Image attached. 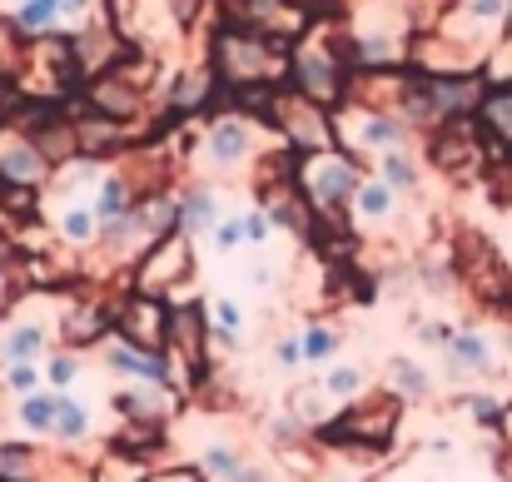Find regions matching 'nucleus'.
Listing matches in <instances>:
<instances>
[{
    "mask_svg": "<svg viewBox=\"0 0 512 482\" xmlns=\"http://www.w3.org/2000/svg\"><path fill=\"white\" fill-rule=\"evenodd\" d=\"M299 189H304V199L329 219V214H339L343 204H353V189H358V164L348 160V155H329V150H319V155H309V160L299 164Z\"/></svg>",
    "mask_w": 512,
    "mask_h": 482,
    "instance_id": "obj_1",
    "label": "nucleus"
},
{
    "mask_svg": "<svg viewBox=\"0 0 512 482\" xmlns=\"http://www.w3.org/2000/svg\"><path fill=\"white\" fill-rule=\"evenodd\" d=\"M45 328L40 323H15V328H5V338H0V368L5 363H40L45 358Z\"/></svg>",
    "mask_w": 512,
    "mask_h": 482,
    "instance_id": "obj_11",
    "label": "nucleus"
},
{
    "mask_svg": "<svg viewBox=\"0 0 512 482\" xmlns=\"http://www.w3.org/2000/svg\"><path fill=\"white\" fill-rule=\"evenodd\" d=\"M463 10H468V20H478V25H498L512 5L508 0H463Z\"/></svg>",
    "mask_w": 512,
    "mask_h": 482,
    "instance_id": "obj_28",
    "label": "nucleus"
},
{
    "mask_svg": "<svg viewBox=\"0 0 512 482\" xmlns=\"http://www.w3.org/2000/svg\"><path fill=\"white\" fill-rule=\"evenodd\" d=\"M15 20H20L25 30H55V25H60V0H20Z\"/></svg>",
    "mask_w": 512,
    "mask_h": 482,
    "instance_id": "obj_23",
    "label": "nucleus"
},
{
    "mask_svg": "<svg viewBox=\"0 0 512 482\" xmlns=\"http://www.w3.org/2000/svg\"><path fill=\"white\" fill-rule=\"evenodd\" d=\"M393 209H398V189L378 174V179H358V189H353V214L358 219H393Z\"/></svg>",
    "mask_w": 512,
    "mask_h": 482,
    "instance_id": "obj_13",
    "label": "nucleus"
},
{
    "mask_svg": "<svg viewBox=\"0 0 512 482\" xmlns=\"http://www.w3.org/2000/svg\"><path fill=\"white\" fill-rule=\"evenodd\" d=\"M105 363L115 373H130V378L150 383V388H174V358L165 348H145V343L120 338V343H110V358Z\"/></svg>",
    "mask_w": 512,
    "mask_h": 482,
    "instance_id": "obj_4",
    "label": "nucleus"
},
{
    "mask_svg": "<svg viewBox=\"0 0 512 482\" xmlns=\"http://www.w3.org/2000/svg\"><path fill=\"white\" fill-rule=\"evenodd\" d=\"M239 244H244V214H239V219H224V224L214 229V249H219V254H229V249H239Z\"/></svg>",
    "mask_w": 512,
    "mask_h": 482,
    "instance_id": "obj_30",
    "label": "nucleus"
},
{
    "mask_svg": "<svg viewBox=\"0 0 512 482\" xmlns=\"http://www.w3.org/2000/svg\"><path fill=\"white\" fill-rule=\"evenodd\" d=\"M299 85H304V95H309L314 105H334L343 90L339 70H334L329 60H319V55H304V60H299Z\"/></svg>",
    "mask_w": 512,
    "mask_h": 482,
    "instance_id": "obj_12",
    "label": "nucleus"
},
{
    "mask_svg": "<svg viewBox=\"0 0 512 482\" xmlns=\"http://www.w3.org/2000/svg\"><path fill=\"white\" fill-rule=\"evenodd\" d=\"M30 468H35V448H25V443H0V478L25 482Z\"/></svg>",
    "mask_w": 512,
    "mask_h": 482,
    "instance_id": "obj_22",
    "label": "nucleus"
},
{
    "mask_svg": "<svg viewBox=\"0 0 512 482\" xmlns=\"http://www.w3.org/2000/svg\"><path fill=\"white\" fill-rule=\"evenodd\" d=\"M269 438L274 443H299V418H274L269 423Z\"/></svg>",
    "mask_w": 512,
    "mask_h": 482,
    "instance_id": "obj_33",
    "label": "nucleus"
},
{
    "mask_svg": "<svg viewBox=\"0 0 512 482\" xmlns=\"http://www.w3.org/2000/svg\"><path fill=\"white\" fill-rule=\"evenodd\" d=\"M165 304L155 299V294H135V299H125V309H120V338H130V343H145V348H165Z\"/></svg>",
    "mask_w": 512,
    "mask_h": 482,
    "instance_id": "obj_6",
    "label": "nucleus"
},
{
    "mask_svg": "<svg viewBox=\"0 0 512 482\" xmlns=\"http://www.w3.org/2000/svg\"><path fill=\"white\" fill-rule=\"evenodd\" d=\"M443 358H448L453 378H493L498 373V348L478 328H453V338L443 343Z\"/></svg>",
    "mask_w": 512,
    "mask_h": 482,
    "instance_id": "obj_3",
    "label": "nucleus"
},
{
    "mask_svg": "<svg viewBox=\"0 0 512 482\" xmlns=\"http://www.w3.org/2000/svg\"><path fill=\"white\" fill-rule=\"evenodd\" d=\"M179 219H184V234H189V239L209 234V229L219 224V204H214V194H209V189H189V194H179Z\"/></svg>",
    "mask_w": 512,
    "mask_h": 482,
    "instance_id": "obj_14",
    "label": "nucleus"
},
{
    "mask_svg": "<svg viewBox=\"0 0 512 482\" xmlns=\"http://www.w3.org/2000/svg\"><path fill=\"white\" fill-rule=\"evenodd\" d=\"M388 383H393L398 398H428V393H433V378H428L413 358H393V363H388Z\"/></svg>",
    "mask_w": 512,
    "mask_h": 482,
    "instance_id": "obj_17",
    "label": "nucleus"
},
{
    "mask_svg": "<svg viewBox=\"0 0 512 482\" xmlns=\"http://www.w3.org/2000/svg\"><path fill=\"white\" fill-rule=\"evenodd\" d=\"M398 403H403L398 393H373V398H363V403H348V413L329 428V438H334V443H348V438H373V443H383V438H393Z\"/></svg>",
    "mask_w": 512,
    "mask_h": 482,
    "instance_id": "obj_2",
    "label": "nucleus"
},
{
    "mask_svg": "<svg viewBox=\"0 0 512 482\" xmlns=\"http://www.w3.org/2000/svg\"><path fill=\"white\" fill-rule=\"evenodd\" d=\"M229 482H269V478H264L259 468H244V463H239V468L229 473Z\"/></svg>",
    "mask_w": 512,
    "mask_h": 482,
    "instance_id": "obj_35",
    "label": "nucleus"
},
{
    "mask_svg": "<svg viewBox=\"0 0 512 482\" xmlns=\"http://www.w3.org/2000/svg\"><path fill=\"white\" fill-rule=\"evenodd\" d=\"M348 135H353V145H363V150H408V120L403 115H363L358 125H348Z\"/></svg>",
    "mask_w": 512,
    "mask_h": 482,
    "instance_id": "obj_8",
    "label": "nucleus"
},
{
    "mask_svg": "<svg viewBox=\"0 0 512 482\" xmlns=\"http://www.w3.org/2000/svg\"><path fill=\"white\" fill-rule=\"evenodd\" d=\"M503 408H508L503 393H463V413H468L478 428H498V423H503Z\"/></svg>",
    "mask_w": 512,
    "mask_h": 482,
    "instance_id": "obj_19",
    "label": "nucleus"
},
{
    "mask_svg": "<svg viewBox=\"0 0 512 482\" xmlns=\"http://www.w3.org/2000/svg\"><path fill=\"white\" fill-rule=\"evenodd\" d=\"M498 433L512 443V398H508V408H503V423H498Z\"/></svg>",
    "mask_w": 512,
    "mask_h": 482,
    "instance_id": "obj_36",
    "label": "nucleus"
},
{
    "mask_svg": "<svg viewBox=\"0 0 512 482\" xmlns=\"http://www.w3.org/2000/svg\"><path fill=\"white\" fill-rule=\"evenodd\" d=\"M274 363H279V368H299V363H304V338H284V343L274 348Z\"/></svg>",
    "mask_w": 512,
    "mask_h": 482,
    "instance_id": "obj_32",
    "label": "nucleus"
},
{
    "mask_svg": "<svg viewBox=\"0 0 512 482\" xmlns=\"http://www.w3.org/2000/svg\"><path fill=\"white\" fill-rule=\"evenodd\" d=\"M60 234H65V244H75V249L100 244V214H95V204H70V209L60 214Z\"/></svg>",
    "mask_w": 512,
    "mask_h": 482,
    "instance_id": "obj_15",
    "label": "nucleus"
},
{
    "mask_svg": "<svg viewBox=\"0 0 512 482\" xmlns=\"http://www.w3.org/2000/svg\"><path fill=\"white\" fill-rule=\"evenodd\" d=\"M478 130H483L498 150L512 155V85H498V90H488V95L478 100Z\"/></svg>",
    "mask_w": 512,
    "mask_h": 482,
    "instance_id": "obj_9",
    "label": "nucleus"
},
{
    "mask_svg": "<svg viewBox=\"0 0 512 482\" xmlns=\"http://www.w3.org/2000/svg\"><path fill=\"white\" fill-rule=\"evenodd\" d=\"M324 393L339 398V403H353V393H363V368H329L324 373Z\"/></svg>",
    "mask_w": 512,
    "mask_h": 482,
    "instance_id": "obj_24",
    "label": "nucleus"
},
{
    "mask_svg": "<svg viewBox=\"0 0 512 482\" xmlns=\"http://www.w3.org/2000/svg\"><path fill=\"white\" fill-rule=\"evenodd\" d=\"M85 428H90V413L70 398V393H60V418H55V438L60 443H80L85 438Z\"/></svg>",
    "mask_w": 512,
    "mask_h": 482,
    "instance_id": "obj_20",
    "label": "nucleus"
},
{
    "mask_svg": "<svg viewBox=\"0 0 512 482\" xmlns=\"http://www.w3.org/2000/svg\"><path fill=\"white\" fill-rule=\"evenodd\" d=\"M239 468V453L234 448H209L204 458H199V473L204 482H229V473Z\"/></svg>",
    "mask_w": 512,
    "mask_h": 482,
    "instance_id": "obj_25",
    "label": "nucleus"
},
{
    "mask_svg": "<svg viewBox=\"0 0 512 482\" xmlns=\"http://www.w3.org/2000/svg\"><path fill=\"white\" fill-rule=\"evenodd\" d=\"M0 373H5V388H10V393H35V388H40L35 363H5Z\"/></svg>",
    "mask_w": 512,
    "mask_h": 482,
    "instance_id": "obj_27",
    "label": "nucleus"
},
{
    "mask_svg": "<svg viewBox=\"0 0 512 482\" xmlns=\"http://www.w3.org/2000/svg\"><path fill=\"white\" fill-rule=\"evenodd\" d=\"M90 10V0H60V20H80Z\"/></svg>",
    "mask_w": 512,
    "mask_h": 482,
    "instance_id": "obj_34",
    "label": "nucleus"
},
{
    "mask_svg": "<svg viewBox=\"0 0 512 482\" xmlns=\"http://www.w3.org/2000/svg\"><path fill=\"white\" fill-rule=\"evenodd\" d=\"M0 174H5V184L35 189V184L50 179V160L40 155V145L25 130H5L0 135Z\"/></svg>",
    "mask_w": 512,
    "mask_h": 482,
    "instance_id": "obj_5",
    "label": "nucleus"
},
{
    "mask_svg": "<svg viewBox=\"0 0 512 482\" xmlns=\"http://www.w3.org/2000/svg\"><path fill=\"white\" fill-rule=\"evenodd\" d=\"M508 5H512V0H508Z\"/></svg>",
    "mask_w": 512,
    "mask_h": 482,
    "instance_id": "obj_37",
    "label": "nucleus"
},
{
    "mask_svg": "<svg viewBox=\"0 0 512 482\" xmlns=\"http://www.w3.org/2000/svg\"><path fill=\"white\" fill-rule=\"evenodd\" d=\"M378 174L398 189V194H408V189H418V160L408 155V150H383V160H378Z\"/></svg>",
    "mask_w": 512,
    "mask_h": 482,
    "instance_id": "obj_18",
    "label": "nucleus"
},
{
    "mask_svg": "<svg viewBox=\"0 0 512 482\" xmlns=\"http://www.w3.org/2000/svg\"><path fill=\"white\" fill-rule=\"evenodd\" d=\"M204 155H209L214 169H234V164H244L249 155H254V130H249L244 120L224 115V120L209 125V135H204Z\"/></svg>",
    "mask_w": 512,
    "mask_h": 482,
    "instance_id": "obj_7",
    "label": "nucleus"
},
{
    "mask_svg": "<svg viewBox=\"0 0 512 482\" xmlns=\"http://www.w3.org/2000/svg\"><path fill=\"white\" fill-rule=\"evenodd\" d=\"M214 323H219L224 333H239V328H244V314H239V304H234V299H214Z\"/></svg>",
    "mask_w": 512,
    "mask_h": 482,
    "instance_id": "obj_31",
    "label": "nucleus"
},
{
    "mask_svg": "<svg viewBox=\"0 0 512 482\" xmlns=\"http://www.w3.org/2000/svg\"><path fill=\"white\" fill-rule=\"evenodd\" d=\"M60 393L65 388H35V393H20V428L35 433V438H55V418H60Z\"/></svg>",
    "mask_w": 512,
    "mask_h": 482,
    "instance_id": "obj_10",
    "label": "nucleus"
},
{
    "mask_svg": "<svg viewBox=\"0 0 512 482\" xmlns=\"http://www.w3.org/2000/svg\"><path fill=\"white\" fill-rule=\"evenodd\" d=\"M339 353V328H329V323H314L309 333H304V363H329Z\"/></svg>",
    "mask_w": 512,
    "mask_h": 482,
    "instance_id": "obj_21",
    "label": "nucleus"
},
{
    "mask_svg": "<svg viewBox=\"0 0 512 482\" xmlns=\"http://www.w3.org/2000/svg\"><path fill=\"white\" fill-rule=\"evenodd\" d=\"M130 209H135V189L125 184V174L100 179V189H95V214H100V224H110V219H120V214H130Z\"/></svg>",
    "mask_w": 512,
    "mask_h": 482,
    "instance_id": "obj_16",
    "label": "nucleus"
},
{
    "mask_svg": "<svg viewBox=\"0 0 512 482\" xmlns=\"http://www.w3.org/2000/svg\"><path fill=\"white\" fill-rule=\"evenodd\" d=\"M269 229H274V219H269V209H254V214H244V244H269Z\"/></svg>",
    "mask_w": 512,
    "mask_h": 482,
    "instance_id": "obj_29",
    "label": "nucleus"
},
{
    "mask_svg": "<svg viewBox=\"0 0 512 482\" xmlns=\"http://www.w3.org/2000/svg\"><path fill=\"white\" fill-rule=\"evenodd\" d=\"M45 378H50L55 388H70V383L80 378V358H75V353H55V358L45 363Z\"/></svg>",
    "mask_w": 512,
    "mask_h": 482,
    "instance_id": "obj_26",
    "label": "nucleus"
}]
</instances>
